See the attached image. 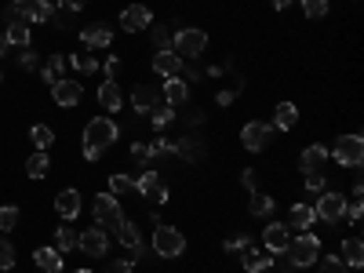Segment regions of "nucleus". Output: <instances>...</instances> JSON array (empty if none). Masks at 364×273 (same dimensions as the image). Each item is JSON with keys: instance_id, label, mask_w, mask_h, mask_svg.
<instances>
[{"instance_id": "aec40b11", "label": "nucleus", "mask_w": 364, "mask_h": 273, "mask_svg": "<svg viewBox=\"0 0 364 273\" xmlns=\"http://www.w3.org/2000/svg\"><path fill=\"white\" fill-rule=\"evenodd\" d=\"M161 95H164L168 106H186V99H190V84H186V80H178V77H168L164 87H161Z\"/></svg>"}, {"instance_id": "c756f323", "label": "nucleus", "mask_w": 364, "mask_h": 273, "mask_svg": "<svg viewBox=\"0 0 364 273\" xmlns=\"http://www.w3.org/2000/svg\"><path fill=\"white\" fill-rule=\"evenodd\" d=\"M273 208H277V200H273L269 193H252V200H248V211H252V215L255 219H266V215H273Z\"/></svg>"}, {"instance_id": "864d4df0", "label": "nucleus", "mask_w": 364, "mask_h": 273, "mask_svg": "<svg viewBox=\"0 0 364 273\" xmlns=\"http://www.w3.org/2000/svg\"><path fill=\"white\" fill-rule=\"evenodd\" d=\"M87 4V0H58V8H63V11H80Z\"/></svg>"}, {"instance_id": "6e6552de", "label": "nucleus", "mask_w": 364, "mask_h": 273, "mask_svg": "<svg viewBox=\"0 0 364 273\" xmlns=\"http://www.w3.org/2000/svg\"><path fill=\"white\" fill-rule=\"evenodd\" d=\"M77 248L91 259H106L109 255V233L102 226H87L84 233H77Z\"/></svg>"}, {"instance_id": "c85d7f7f", "label": "nucleus", "mask_w": 364, "mask_h": 273, "mask_svg": "<svg viewBox=\"0 0 364 273\" xmlns=\"http://www.w3.org/2000/svg\"><path fill=\"white\" fill-rule=\"evenodd\" d=\"M8 44L11 48H29V26L22 22V18H8Z\"/></svg>"}, {"instance_id": "7ed1b4c3", "label": "nucleus", "mask_w": 364, "mask_h": 273, "mask_svg": "<svg viewBox=\"0 0 364 273\" xmlns=\"http://www.w3.org/2000/svg\"><path fill=\"white\" fill-rule=\"evenodd\" d=\"M284 255H288V262L295 266V269H306V266H314L317 259H321V237L317 233H299V237H291L288 240V248H284Z\"/></svg>"}, {"instance_id": "13d9d810", "label": "nucleus", "mask_w": 364, "mask_h": 273, "mask_svg": "<svg viewBox=\"0 0 364 273\" xmlns=\"http://www.w3.org/2000/svg\"><path fill=\"white\" fill-rule=\"evenodd\" d=\"M77 273H91V269H77Z\"/></svg>"}, {"instance_id": "39448f33", "label": "nucleus", "mask_w": 364, "mask_h": 273, "mask_svg": "<svg viewBox=\"0 0 364 273\" xmlns=\"http://www.w3.org/2000/svg\"><path fill=\"white\" fill-rule=\"evenodd\" d=\"M154 252H157L161 259H178L182 252H186V237H182L175 226L157 223V226H154Z\"/></svg>"}, {"instance_id": "412c9836", "label": "nucleus", "mask_w": 364, "mask_h": 273, "mask_svg": "<svg viewBox=\"0 0 364 273\" xmlns=\"http://www.w3.org/2000/svg\"><path fill=\"white\" fill-rule=\"evenodd\" d=\"M175 154L186 161V164H197V161H204V142L193 139V135H182V139L175 142Z\"/></svg>"}, {"instance_id": "1a4fd4ad", "label": "nucleus", "mask_w": 364, "mask_h": 273, "mask_svg": "<svg viewBox=\"0 0 364 273\" xmlns=\"http://www.w3.org/2000/svg\"><path fill=\"white\" fill-rule=\"evenodd\" d=\"M269 142H273V128L262 124V120H248V124L240 128V146L252 149V154H262Z\"/></svg>"}, {"instance_id": "2f4dec72", "label": "nucleus", "mask_w": 364, "mask_h": 273, "mask_svg": "<svg viewBox=\"0 0 364 273\" xmlns=\"http://www.w3.org/2000/svg\"><path fill=\"white\" fill-rule=\"evenodd\" d=\"M48 171H51V157L44 154V149H37V154L26 161V175H29V178H44Z\"/></svg>"}, {"instance_id": "8fccbe9b", "label": "nucleus", "mask_w": 364, "mask_h": 273, "mask_svg": "<svg viewBox=\"0 0 364 273\" xmlns=\"http://www.w3.org/2000/svg\"><path fill=\"white\" fill-rule=\"evenodd\" d=\"M132 269H135V262H132V259H113L106 273H132Z\"/></svg>"}, {"instance_id": "c9c22d12", "label": "nucleus", "mask_w": 364, "mask_h": 273, "mask_svg": "<svg viewBox=\"0 0 364 273\" xmlns=\"http://www.w3.org/2000/svg\"><path fill=\"white\" fill-rule=\"evenodd\" d=\"M149 120H154V132H164L171 120H175V106H168V102H161L154 113H149Z\"/></svg>"}, {"instance_id": "72a5a7b5", "label": "nucleus", "mask_w": 364, "mask_h": 273, "mask_svg": "<svg viewBox=\"0 0 364 273\" xmlns=\"http://www.w3.org/2000/svg\"><path fill=\"white\" fill-rule=\"evenodd\" d=\"M55 248L63 252V255L66 252H77V230L73 226H58L55 230Z\"/></svg>"}, {"instance_id": "473e14b6", "label": "nucleus", "mask_w": 364, "mask_h": 273, "mask_svg": "<svg viewBox=\"0 0 364 273\" xmlns=\"http://www.w3.org/2000/svg\"><path fill=\"white\" fill-rule=\"evenodd\" d=\"M66 66H70V63H66V55H51L48 63H44V70H41V77H44L48 84H55L58 77L66 73Z\"/></svg>"}, {"instance_id": "9b49d317", "label": "nucleus", "mask_w": 364, "mask_h": 273, "mask_svg": "<svg viewBox=\"0 0 364 273\" xmlns=\"http://www.w3.org/2000/svg\"><path fill=\"white\" fill-rule=\"evenodd\" d=\"M149 26H154V11L146 4H128L120 11V29L124 33H139V29H149Z\"/></svg>"}, {"instance_id": "4be33fe9", "label": "nucleus", "mask_w": 364, "mask_h": 273, "mask_svg": "<svg viewBox=\"0 0 364 273\" xmlns=\"http://www.w3.org/2000/svg\"><path fill=\"white\" fill-rule=\"evenodd\" d=\"M299 124V109H295V102H281L277 109H273V132H291Z\"/></svg>"}, {"instance_id": "5701e85b", "label": "nucleus", "mask_w": 364, "mask_h": 273, "mask_svg": "<svg viewBox=\"0 0 364 273\" xmlns=\"http://www.w3.org/2000/svg\"><path fill=\"white\" fill-rule=\"evenodd\" d=\"M117 240H120V245H124L132 255H142V233H139L135 223H128V219L120 223V226H117Z\"/></svg>"}, {"instance_id": "f257e3e1", "label": "nucleus", "mask_w": 364, "mask_h": 273, "mask_svg": "<svg viewBox=\"0 0 364 273\" xmlns=\"http://www.w3.org/2000/svg\"><path fill=\"white\" fill-rule=\"evenodd\" d=\"M117 139H120V128L113 117H91L84 124V161H99Z\"/></svg>"}, {"instance_id": "9d476101", "label": "nucleus", "mask_w": 364, "mask_h": 273, "mask_svg": "<svg viewBox=\"0 0 364 273\" xmlns=\"http://www.w3.org/2000/svg\"><path fill=\"white\" fill-rule=\"evenodd\" d=\"M135 193H142V197H149V200H168V182L161 178V171H142L139 178H135Z\"/></svg>"}, {"instance_id": "e433bc0d", "label": "nucleus", "mask_w": 364, "mask_h": 273, "mask_svg": "<svg viewBox=\"0 0 364 273\" xmlns=\"http://www.w3.org/2000/svg\"><path fill=\"white\" fill-rule=\"evenodd\" d=\"M317 273H350V266L339 255H321L317 259Z\"/></svg>"}, {"instance_id": "a18cd8bd", "label": "nucleus", "mask_w": 364, "mask_h": 273, "mask_svg": "<svg viewBox=\"0 0 364 273\" xmlns=\"http://www.w3.org/2000/svg\"><path fill=\"white\" fill-rule=\"evenodd\" d=\"M306 190H310V193H324V190H328V175H324V171L306 175Z\"/></svg>"}, {"instance_id": "6e6d98bb", "label": "nucleus", "mask_w": 364, "mask_h": 273, "mask_svg": "<svg viewBox=\"0 0 364 273\" xmlns=\"http://www.w3.org/2000/svg\"><path fill=\"white\" fill-rule=\"evenodd\" d=\"M269 4H273V8H277V11H288V8L295 4V0H269Z\"/></svg>"}, {"instance_id": "ea45409f", "label": "nucleus", "mask_w": 364, "mask_h": 273, "mask_svg": "<svg viewBox=\"0 0 364 273\" xmlns=\"http://www.w3.org/2000/svg\"><path fill=\"white\" fill-rule=\"evenodd\" d=\"M29 139H33V146H37V149H48V146L55 142V132H51L48 124H33V132H29Z\"/></svg>"}, {"instance_id": "f8f14e48", "label": "nucleus", "mask_w": 364, "mask_h": 273, "mask_svg": "<svg viewBox=\"0 0 364 273\" xmlns=\"http://www.w3.org/2000/svg\"><path fill=\"white\" fill-rule=\"evenodd\" d=\"M164 102V95H161V87H149V84H135V91H132V106H135V113L139 117H149L157 106Z\"/></svg>"}, {"instance_id": "4d7b16f0", "label": "nucleus", "mask_w": 364, "mask_h": 273, "mask_svg": "<svg viewBox=\"0 0 364 273\" xmlns=\"http://www.w3.org/2000/svg\"><path fill=\"white\" fill-rule=\"evenodd\" d=\"M8 48H11V44H8V37H0V58L8 55Z\"/></svg>"}, {"instance_id": "a211bd4d", "label": "nucleus", "mask_w": 364, "mask_h": 273, "mask_svg": "<svg viewBox=\"0 0 364 273\" xmlns=\"http://www.w3.org/2000/svg\"><path fill=\"white\" fill-rule=\"evenodd\" d=\"M80 193L77 190H63L55 197V211H58V219H66V223H73V219H80Z\"/></svg>"}, {"instance_id": "dca6fc26", "label": "nucleus", "mask_w": 364, "mask_h": 273, "mask_svg": "<svg viewBox=\"0 0 364 273\" xmlns=\"http://www.w3.org/2000/svg\"><path fill=\"white\" fill-rule=\"evenodd\" d=\"M288 240H291V233H288V226H284V223H269V226H266V233H262V245H266V252H269V255H284Z\"/></svg>"}, {"instance_id": "3c124183", "label": "nucleus", "mask_w": 364, "mask_h": 273, "mask_svg": "<svg viewBox=\"0 0 364 273\" xmlns=\"http://www.w3.org/2000/svg\"><path fill=\"white\" fill-rule=\"evenodd\" d=\"M102 70H106V77H109V80H117V73H120V58H117V55H109L106 63H102Z\"/></svg>"}, {"instance_id": "49530a36", "label": "nucleus", "mask_w": 364, "mask_h": 273, "mask_svg": "<svg viewBox=\"0 0 364 273\" xmlns=\"http://www.w3.org/2000/svg\"><path fill=\"white\" fill-rule=\"evenodd\" d=\"M245 248H252V237L248 233H237V237L226 240V252H245Z\"/></svg>"}, {"instance_id": "6ab92c4d", "label": "nucleus", "mask_w": 364, "mask_h": 273, "mask_svg": "<svg viewBox=\"0 0 364 273\" xmlns=\"http://www.w3.org/2000/svg\"><path fill=\"white\" fill-rule=\"evenodd\" d=\"M328 164V149L324 146H306V149H302V157H299V168H302V175H314V171H321Z\"/></svg>"}, {"instance_id": "79ce46f5", "label": "nucleus", "mask_w": 364, "mask_h": 273, "mask_svg": "<svg viewBox=\"0 0 364 273\" xmlns=\"http://www.w3.org/2000/svg\"><path fill=\"white\" fill-rule=\"evenodd\" d=\"M240 91H245V80L237 77V80H233V87H223V91H219V95H215V102H219V106H230V102L240 95Z\"/></svg>"}, {"instance_id": "423d86ee", "label": "nucleus", "mask_w": 364, "mask_h": 273, "mask_svg": "<svg viewBox=\"0 0 364 273\" xmlns=\"http://www.w3.org/2000/svg\"><path fill=\"white\" fill-rule=\"evenodd\" d=\"M91 215H95V223H99L102 230L109 226L113 233H117V226H120V223H124V211H120V200H117V193H109V190L95 197V204H91Z\"/></svg>"}, {"instance_id": "bb28decb", "label": "nucleus", "mask_w": 364, "mask_h": 273, "mask_svg": "<svg viewBox=\"0 0 364 273\" xmlns=\"http://www.w3.org/2000/svg\"><path fill=\"white\" fill-rule=\"evenodd\" d=\"M314 223H317V215H314V208H310V204H291V211H288V226H295V230L306 233Z\"/></svg>"}, {"instance_id": "f704fd0d", "label": "nucleus", "mask_w": 364, "mask_h": 273, "mask_svg": "<svg viewBox=\"0 0 364 273\" xmlns=\"http://www.w3.org/2000/svg\"><path fill=\"white\" fill-rule=\"evenodd\" d=\"M18 219H22V211H18L15 204H4V208H0V233L18 230Z\"/></svg>"}, {"instance_id": "4c0bfd02", "label": "nucleus", "mask_w": 364, "mask_h": 273, "mask_svg": "<svg viewBox=\"0 0 364 273\" xmlns=\"http://www.w3.org/2000/svg\"><path fill=\"white\" fill-rule=\"evenodd\" d=\"M149 41H154V48H157V51H164V48L171 44L168 26H164V22H154V26H149Z\"/></svg>"}, {"instance_id": "58836bf2", "label": "nucleus", "mask_w": 364, "mask_h": 273, "mask_svg": "<svg viewBox=\"0 0 364 273\" xmlns=\"http://www.w3.org/2000/svg\"><path fill=\"white\" fill-rule=\"evenodd\" d=\"M109 193H135V178L132 175H109Z\"/></svg>"}, {"instance_id": "603ef678", "label": "nucleus", "mask_w": 364, "mask_h": 273, "mask_svg": "<svg viewBox=\"0 0 364 273\" xmlns=\"http://www.w3.org/2000/svg\"><path fill=\"white\" fill-rule=\"evenodd\" d=\"M132 157H135L139 164H149V149H146V142H135V146H132Z\"/></svg>"}, {"instance_id": "2eb2a0df", "label": "nucleus", "mask_w": 364, "mask_h": 273, "mask_svg": "<svg viewBox=\"0 0 364 273\" xmlns=\"http://www.w3.org/2000/svg\"><path fill=\"white\" fill-rule=\"evenodd\" d=\"M80 44H84V48H91V51L109 48V44H113V29H109L106 22H91V26H84V29H80Z\"/></svg>"}, {"instance_id": "09e8293b", "label": "nucleus", "mask_w": 364, "mask_h": 273, "mask_svg": "<svg viewBox=\"0 0 364 273\" xmlns=\"http://www.w3.org/2000/svg\"><path fill=\"white\" fill-rule=\"evenodd\" d=\"M240 182H245V190H248V193H255V190H259V175H255V168H245V171H240Z\"/></svg>"}, {"instance_id": "7c9ffc66", "label": "nucleus", "mask_w": 364, "mask_h": 273, "mask_svg": "<svg viewBox=\"0 0 364 273\" xmlns=\"http://www.w3.org/2000/svg\"><path fill=\"white\" fill-rule=\"evenodd\" d=\"M66 63H70L77 73H84V77H91V73L99 70V58L91 55V51H77V55H70V58H66Z\"/></svg>"}, {"instance_id": "f03ea898", "label": "nucleus", "mask_w": 364, "mask_h": 273, "mask_svg": "<svg viewBox=\"0 0 364 273\" xmlns=\"http://www.w3.org/2000/svg\"><path fill=\"white\" fill-rule=\"evenodd\" d=\"M182 63H197V58L208 51V33L204 29H197V26H186V29H178V33L171 37V44H168Z\"/></svg>"}, {"instance_id": "a19ab883", "label": "nucleus", "mask_w": 364, "mask_h": 273, "mask_svg": "<svg viewBox=\"0 0 364 273\" xmlns=\"http://www.w3.org/2000/svg\"><path fill=\"white\" fill-rule=\"evenodd\" d=\"M146 149H149V161H157V157H171V154H175V142H168V139H154Z\"/></svg>"}, {"instance_id": "f3484780", "label": "nucleus", "mask_w": 364, "mask_h": 273, "mask_svg": "<svg viewBox=\"0 0 364 273\" xmlns=\"http://www.w3.org/2000/svg\"><path fill=\"white\" fill-rule=\"evenodd\" d=\"M182 66H186V63H182V58H178L171 48H164V51H157V55H154V73H157V77H164V80H168V77H178V73H182Z\"/></svg>"}, {"instance_id": "de8ad7c7", "label": "nucleus", "mask_w": 364, "mask_h": 273, "mask_svg": "<svg viewBox=\"0 0 364 273\" xmlns=\"http://www.w3.org/2000/svg\"><path fill=\"white\" fill-rule=\"evenodd\" d=\"M37 66H41L37 51H26V48H22V55H18V70H37Z\"/></svg>"}, {"instance_id": "4468645a", "label": "nucleus", "mask_w": 364, "mask_h": 273, "mask_svg": "<svg viewBox=\"0 0 364 273\" xmlns=\"http://www.w3.org/2000/svg\"><path fill=\"white\" fill-rule=\"evenodd\" d=\"M51 99L63 106V109H70V106H77L80 99H84V87H80V80H66V77H58L55 84H51Z\"/></svg>"}, {"instance_id": "37998d69", "label": "nucleus", "mask_w": 364, "mask_h": 273, "mask_svg": "<svg viewBox=\"0 0 364 273\" xmlns=\"http://www.w3.org/2000/svg\"><path fill=\"white\" fill-rule=\"evenodd\" d=\"M0 269H15V248L8 237H0Z\"/></svg>"}, {"instance_id": "0eeeda50", "label": "nucleus", "mask_w": 364, "mask_h": 273, "mask_svg": "<svg viewBox=\"0 0 364 273\" xmlns=\"http://www.w3.org/2000/svg\"><path fill=\"white\" fill-rule=\"evenodd\" d=\"M346 200H350V197H343L339 190H324V193L317 197V204H314L317 223H343V219H346Z\"/></svg>"}, {"instance_id": "bf43d9fd", "label": "nucleus", "mask_w": 364, "mask_h": 273, "mask_svg": "<svg viewBox=\"0 0 364 273\" xmlns=\"http://www.w3.org/2000/svg\"><path fill=\"white\" fill-rule=\"evenodd\" d=\"M0 80H4V73H0Z\"/></svg>"}, {"instance_id": "a878e982", "label": "nucleus", "mask_w": 364, "mask_h": 273, "mask_svg": "<svg viewBox=\"0 0 364 273\" xmlns=\"http://www.w3.org/2000/svg\"><path fill=\"white\" fill-rule=\"evenodd\" d=\"M99 106L109 109V113H117L120 106H124V95H120L117 80H102V87H99Z\"/></svg>"}, {"instance_id": "393cba45", "label": "nucleus", "mask_w": 364, "mask_h": 273, "mask_svg": "<svg viewBox=\"0 0 364 273\" xmlns=\"http://www.w3.org/2000/svg\"><path fill=\"white\" fill-rule=\"evenodd\" d=\"M240 262H245L248 273H266V269H273V255H269V252H259L255 245L245 248V259H240Z\"/></svg>"}, {"instance_id": "c03bdc74", "label": "nucleus", "mask_w": 364, "mask_h": 273, "mask_svg": "<svg viewBox=\"0 0 364 273\" xmlns=\"http://www.w3.org/2000/svg\"><path fill=\"white\" fill-rule=\"evenodd\" d=\"M302 11H306V18H324L328 15V0H302Z\"/></svg>"}, {"instance_id": "5fc2aeb1", "label": "nucleus", "mask_w": 364, "mask_h": 273, "mask_svg": "<svg viewBox=\"0 0 364 273\" xmlns=\"http://www.w3.org/2000/svg\"><path fill=\"white\" fill-rule=\"evenodd\" d=\"M186 124H190V128H193V124H204V113H200V109L190 113V117H186Z\"/></svg>"}, {"instance_id": "20e7f679", "label": "nucleus", "mask_w": 364, "mask_h": 273, "mask_svg": "<svg viewBox=\"0 0 364 273\" xmlns=\"http://www.w3.org/2000/svg\"><path fill=\"white\" fill-rule=\"evenodd\" d=\"M331 161H336L339 168H360L364 164V139L360 135H343L336 139V146H331Z\"/></svg>"}, {"instance_id": "cd10ccee", "label": "nucleus", "mask_w": 364, "mask_h": 273, "mask_svg": "<svg viewBox=\"0 0 364 273\" xmlns=\"http://www.w3.org/2000/svg\"><path fill=\"white\" fill-rule=\"evenodd\" d=\"M339 259L350 266V269H357L360 262H364V245H360V240L357 237H350V240H343V245H339Z\"/></svg>"}, {"instance_id": "b1692460", "label": "nucleus", "mask_w": 364, "mask_h": 273, "mask_svg": "<svg viewBox=\"0 0 364 273\" xmlns=\"http://www.w3.org/2000/svg\"><path fill=\"white\" fill-rule=\"evenodd\" d=\"M33 262L44 269V273H63V252H58V248H37L33 252Z\"/></svg>"}, {"instance_id": "ddd939ff", "label": "nucleus", "mask_w": 364, "mask_h": 273, "mask_svg": "<svg viewBox=\"0 0 364 273\" xmlns=\"http://www.w3.org/2000/svg\"><path fill=\"white\" fill-rule=\"evenodd\" d=\"M15 15H18L22 22H48V26H51V18H55L51 0H18Z\"/></svg>"}]
</instances>
